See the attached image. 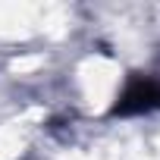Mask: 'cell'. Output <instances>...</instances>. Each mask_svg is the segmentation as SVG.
<instances>
[{
  "instance_id": "obj_1",
  "label": "cell",
  "mask_w": 160,
  "mask_h": 160,
  "mask_svg": "<svg viewBox=\"0 0 160 160\" xmlns=\"http://www.w3.org/2000/svg\"><path fill=\"white\" fill-rule=\"evenodd\" d=\"M151 110H160V82L151 75H132L113 104V116H132Z\"/></svg>"
}]
</instances>
